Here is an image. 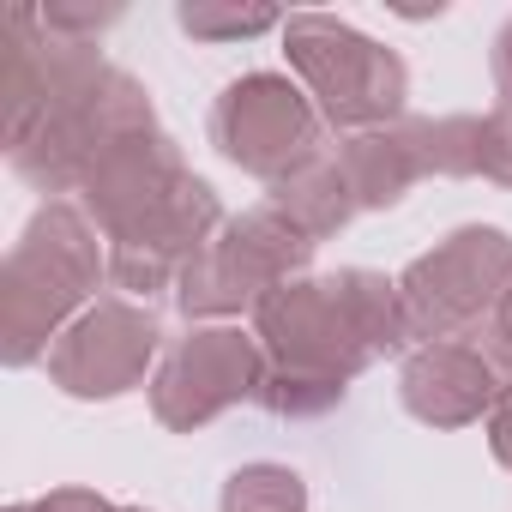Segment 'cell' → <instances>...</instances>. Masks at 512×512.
<instances>
[{
	"instance_id": "obj_21",
	"label": "cell",
	"mask_w": 512,
	"mask_h": 512,
	"mask_svg": "<svg viewBox=\"0 0 512 512\" xmlns=\"http://www.w3.org/2000/svg\"><path fill=\"white\" fill-rule=\"evenodd\" d=\"M482 181L512 187V109L506 103L482 115Z\"/></svg>"
},
{
	"instance_id": "obj_24",
	"label": "cell",
	"mask_w": 512,
	"mask_h": 512,
	"mask_svg": "<svg viewBox=\"0 0 512 512\" xmlns=\"http://www.w3.org/2000/svg\"><path fill=\"white\" fill-rule=\"evenodd\" d=\"M488 73H494V91H500V103L512 109V19L494 31V49H488Z\"/></svg>"
},
{
	"instance_id": "obj_2",
	"label": "cell",
	"mask_w": 512,
	"mask_h": 512,
	"mask_svg": "<svg viewBox=\"0 0 512 512\" xmlns=\"http://www.w3.org/2000/svg\"><path fill=\"white\" fill-rule=\"evenodd\" d=\"M109 284V241L79 199H49L31 211L25 235L0 266V362H49L55 338Z\"/></svg>"
},
{
	"instance_id": "obj_7",
	"label": "cell",
	"mask_w": 512,
	"mask_h": 512,
	"mask_svg": "<svg viewBox=\"0 0 512 512\" xmlns=\"http://www.w3.org/2000/svg\"><path fill=\"white\" fill-rule=\"evenodd\" d=\"M266 386V350L253 338V326H187L151 374V416L169 434H199L223 410L260 398Z\"/></svg>"
},
{
	"instance_id": "obj_26",
	"label": "cell",
	"mask_w": 512,
	"mask_h": 512,
	"mask_svg": "<svg viewBox=\"0 0 512 512\" xmlns=\"http://www.w3.org/2000/svg\"><path fill=\"white\" fill-rule=\"evenodd\" d=\"M7 512H37V500H19V506H7Z\"/></svg>"
},
{
	"instance_id": "obj_20",
	"label": "cell",
	"mask_w": 512,
	"mask_h": 512,
	"mask_svg": "<svg viewBox=\"0 0 512 512\" xmlns=\"http://www.w3.org/2000/svg\"><path fill=\"white\" fill-rule=\"evenodd\" d=\"M37 13L55 37H73V43H97L109 25H121V7H67V0H49Z\"/></svg>"
},
{
	"instance_id": "obj_9",
	"label": "cell",
	"mask_w": 512,
	"mask_h": 512,
	"mask_svg": "<svg viewBox=\"0 0 512 512\" xmlns=\"http://www.w3.org/2000/svg\"><path fill=\"white\" fill-rule=\"evenodd\" d=\"M253 338L266 350V368L332 380V386H350L374 362V350L362 344L332 278H296V284L272 290L253 308Z\"/></svg>"
},
{
	"instance_id": "obj_6",
	"label": "cell",
	"mask_w": 512,
	"mask_h": 512,
	"mask_svg": "<svg viewBox=\"0 0 512 512\" xmlns=\"http://www.w3.org/2000/svg\"><path fill=\"white\" fill-rule=\"evenodd\" d=\"M211 145L253 181L278 187L326 151V121L290 73H241L211 103Z\"/></svg>"
},
{
	"instance_id": "obj_12",
	"label": "cell",
	"mask_w": 512,
	"mask_h": 512,
	"mask_svg": "<svg viewBox=\"0 0 512 512\" xmlns=\"http://www.w3.org/2000/svg\"><path fill=\"white\" fill-rule=\"evenodd\" d=\"M398 398L428 428H470L488 422V410L506 398V374L488 350L452 338V344H416L398 368Z\"/></svg>"
},
{
	"instance_id": "obj_11",
	"label": "cell",
	"mask_w": 512,
	"mask_h": 512,
	"mask_svg": "<svg viewBox=\"0 0 512 512\" xmlns=\"http://www.w3.org/2000/svg\"><path fill=\"white\" fill-rule=\"evenodd\" d=\"M187 175H193V169L181 163V145H175L163 127H151V133H133V139H121L115 151L97 157V169H91L85 187H79V205H85V217L103 229V241H121V235L139 229L151 211H163V205L181 193Z\"/></svg>"
},
{
	"instance_id": "obj_16",
	"label": "cell",
	"mask_w": 512,
	"mask_h": 512,
	"mask_svg": "<svg viewBox=\"0 0 512 512\" xmlns=\"http://www.w3.org/2000/svg\"><path fill=\"white\" fill-rule=\"evenodd\" d=\"M422 175L470 181L482 175V115H410Z\"/></svg>"
},
{
	"instance_id": "obj_15",
	"label": "cell",
	"mask_w": 512,
	"mask_h": 512,
	"mask_svg": "<svg viewBox=\"0 0 512 512\" xmlns=\"http://www.w3.org/2000/svg\"><path fill=\"white\" fill-rule=\"evenodd\" d=\"M332 284H338V296H344V308H350L362 344L374 350V362H380V356H410V350H416V332H410L398 278L368 272V266H344V272H332Z\"/></svg>"
},
{
	"instance_id": "obj_5",
	"label": "cell",
	"mask_w": 512,
	"mask_h": 512,
	"mask_svg": "<svg viewBox=\"0 0 512 512\" xmlns=\"http://www.w3.org/2000/svg\"><path fill=\"white\" fill-rule=\"evenodd\" d=\"M506 290H512V235L494 223H458L398 272V296L422 344L488 332Z\"/></svg>"
},
{
	"instance_id": "obj_27",
	"label": "cell",
	"mask_w": 512,
	"mask_h": 512,
	"mask_svg": "<svg viewBox=\"0 0 512 512\" xmlns=\"http://www.w3.org/2000/svg\"><path fill=\"white\" fill-rule=\"evenodd\" d=\"M115 512H145V506H115Z\"/></svg>"
},
{
	"instance_id": "obj_19",
	"label": "cell",
	"mask_w": 512,
	"mask_h": 512,
	"mask_svg": "<svg viewBox=\"0 0 512 512\" xmlns=\"http://www.w3.org/2000/svg\"><path fill=\"white\" fill-rule=\"evenodd\" d=\"M350 398V386H332V380H308V374H278L266 368V386H260V410H272L278 422H314L326 410H338Z\"/></svg>"
},
{
	"instance_id": "obj_22",
	"label": "cell",
	"mask_w": 512,
	"mask_h": 512,
	"mask_svg": "<svg viewBox=\"0 0 512 512\" xmlns=\"http://www.w3.org/2000/svg\"><path fill=\"white\" fill-rule=\"evenodd\" d=\"M488 356H494V368H500L506 386H512V290L500 296V308H494V320H488Z\"/></svg>"
},
{
	"instance_id": "obj_10",
	"label": "cell",
	"mask_w": 512,
	"mask_h": 512,
	"mask_svg": "<svg viewBox=\"0 0 512 512\" xmlns=\"http://www.w3.org/2000/svg\"><path fill=\"white\" fill-rule=\"evenodd\" d=\"M223 223H229V217H223L217 187H211L205 175H187L181 193H175L163 211H151L139 229H127L121 241H109V284H115L127 302H145V308H151V296H163V290L175 296L181 272L217 241Z\"/></svg>"
},
{
	"instance_id": "obj_25",
	"label": "cell",
	"mask_w": 512,
	"mask_h": 512,
	"mask_svg": "<svg viewBox=\"0 0 512 512\" xmlns=\"http://www.w3.org/2000/svg\"><path fill=\"white\" fill-rule=\"evenodd\" d=\"M488 452L512 470V386H506V398L488 410Z\"/></svg>"
},
{
	"instance_id": "obj_23",
	"label": "cell",
	"mask_w": 512,
	"mask_h": 512,
	"mask_svg": "<svg viewBox=\"0 0 512 512\" xmlns=\"http://www.w3.org/2000/svg\"><path fill=\"white\" fill-rule=\"evenodd\" d=\"M37 512H115V506L97 488H55V494L37 500Z\"/></svg>"
},
{
	"instance_id": "obj_3",
	"label": "cell",
	"mask_w": 512,
	"mask_h": 512,
	"mask_svg": "<svg viewBox=\"0 0 512 512\" xmlns=\"http://www.w3.org/2000/svg\"><path fill=\"white\" fill-rule=\"evenodd\" d=\"M284 61L338 139L404 121L410 67L398 49L362 37L356 25H344L332 13H290L284 19Z\"/></svg>"
},
{
	"instance_id": "obj_13",
	"label": "cell",
	"mask_w": 512,
	"mask_h": 512,
	"mask_svg": "<svg viewBox=\"0 0 512 512\" xmlns=\"http://www.w3.org/2000/svg\"><path fill=\"white\" fill-rule=\"evenodd\" d=\"M350 193L362 211H392L404 205V193L422 181V157H416V133H410V115L392 121V127H374V133H350L332 145Z\"/></svg>"
},
{
	"instance_id": "obj_1",
	"label": "cell",
	"mask_w": 512,
	"mask_h": 512,
	"mask_svg": "<svg viewBox=\"0 0 512 512\" xmlns=\"http://www.w3.org/2000/svg\"><path fill=\"white\" fill-rule=\"evenodd\" d=\"M151 91L109 67L97 43L55 37L37 7L7 13V157L49 199L85 187L103 151L151 133Z\"/></svg>"
},
{
	"instance_id": "obj_8",
	"label": "cell",
	"mask_w": 512,
	"mask_h": 512,
	"mask_svg": "<svg viewBox=\"0 0 512 512\" xmlns=\"http://www.w3.org/2000/svg\"><path fill=\"white\" fill-rule=\"evenodd\" d=\"M163 362V326L145 302L127 296H97L49 350V380L67 398L109 404L127 398L133 386H151Z\"/></svg>"
},
{
	"instance_id": "obj_18",
	"label": "cell",
	"mask_w": 512,
	"mask_h": 512,
	"mask_svg": "<svg viewBox=\"0 0 512 512\" xmlns=\"http://www.w3.org/2000/svg\"><path fill=\"white\" fill-rule=\"evenodd\" d=\"M223 512H308V482L290 464H241L223 482Z\"/></svg>"
},
{
	"instance_id": "obj_14",
	"label": "cell",
	"mask_w": 512,
	"mask_h": 512,
	"mask_svg": "<svg viewBox=\"0 0 512 512\" xmlns=\"http://www.w3.org/2000/svg\"><path fill=\"white\" fill-rule=\"evenodd\" d=\"M266 205H278V211H284L308 241H332V235H344V229H350V217L362 211L332 151H320L314 163H302L296 175H284V181L272 187V199H266Z\"/></svg>"
},
{
	"instance_id": "obj_17",
	"label": "cell",
	"mask_w": 512,
	"mask_h": 512,
	"mask_svg": "<svg viewBox=\"0 0 512 512\" xmlns=\"http://www.w3.org/2000/svg\"><path fill=\"white\" fill-rule=\"evenodd\" d=\"M284 19L290 13H278V7H235V0H181L175 7V25L193 43H247V37L284 31Z\"/></svg>"
},
{
	"instance_id": "obj_4",
	"label": "cell",
	"mask_w": 512,
	"mask_h": 512,
	"mask_svg": "<svg viewBox=\"0 0 512 512\" xmlns=\"http://www.w3.org/2000/svg\"><path fill=\"white\" fill-rule=\"evenodd\" d=\"M314 247L320 241H308L278 205H253L229 217L217 241L181 272L175 308L187 314V326H229L235 314H253L272 290L308 278Z\"/></svg>"
}]
</instances>
